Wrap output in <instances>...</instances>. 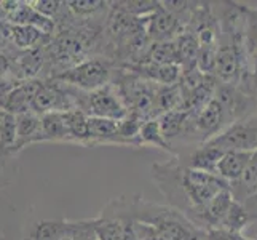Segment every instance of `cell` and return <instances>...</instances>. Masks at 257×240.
<instances>
[{"label":"cell","mask_w":257,"mask_h":240,"mask_svg":"<svg viewBox=\"0 0 257 240\" xmlns=\"http://www.w3.org/2000/svg\"><path fill=\"white\" fill-rule=\"evenodd\" d=\"M90 146H125L120 136L118 120L90 117Z\"/></svg>","instance_id":"8fae6325"},{"label":"cell","mask_w":257,"mask_h":240,"mask_svg":"<svg viewBox=\"0 0 257 240\" xmlns=\"http://www.w3.org/2000/svg\"><path fill=\"white\" fill-rule=\"evenodd\" d=\"M15 74L18 82L43 78L47 74V50L39 47L28 51L15 50Z\"/></svg>","instance_id":"52a82bcc"},{"label":"cell","mask_w":257,"mask_h":240,"mask_svg":"<svg viewBox=\"0 0 257 240\" xmlns=\"http://www.w3.org/2000/svg\"><path fill=\"white\" fill-rule=\"evenodd\" d=\"M254 114H255V117H257V108H255V112Z\"/></svg>","instance_id":"d6a6232c"},{"label":"cell","mask_w":257,"mask_h":240,"mask_svg":"<svg viewBox=\"0 0 257 240\" xmlns=\"http://www.w3.org/2000/svg\"><path fill=\"white\" fill-rule=\"evenodd\" d=\"M69 12L77 20H101L107 18L110 2L104 0H72L67 2Z\"/></svg>","instance_id":"ac0fdd59"},{"label":"cell","mask_w":257,"mask_h":240,"mask_svg":"<svg viewBox=\"0 0 257 240\" xmlns=\"http://www.w3.org/2000/svg\"><path fill=\"white\" fill-rule=\"evenodd\" d=\"M43 78L28 80V82H20L10 90L0 93V108L5 112L20 115L24 112H31V106L34 96L37 95Z\"/></svg>","instance_id":"8992f818"},{"label":"cell","mask_w":257,"mask_h":240,"mask_svg":"<svg viewBox=\"0 0 257 240\" xmlns=\"http://www.w3.org/2000/svg\"><path fill=\"white\" fill-rule=\"evenodd\" d=\"M133 229H135L138 240H166L152 224L135 221V223H133Z\"/></svg>","instance_id":"484cf974"},{"label":"cell","mask_w":257,"mask_h":240,"mask_svg":"<svg viewBox=\"0 0 257 240\" xmlns=\"http://www.w3.org/2000/svg\"><path fill=\"white\" fill-rule=\"evenodd\" d=\"M230 192L236 202L244 203L257 192V150L252 152L249 164L246 165L243 175L230 184Z\"/></svg>","instance_id":"2e32d148"},{"label":"cell","mask_w":257,"mask_h":240,"mask_svg":"<svg viewBox=\"0 0 257 240\" xmlns=\"http://www.w3.org/2000/svg\"><path fill=\"white\" fill-rule=\"evenodd\" d=\"M217 61V43L216 45H201L197 58V67L206 75H214Z\"/></svg>","instance_id":"cb8c5ba5"},{"label":"cell","mask_w":257,"mask_h":240,"mask_svg":"<svg viewBox=\"0 0 257 240\" xmlns=\"http://www.w3.org/2000/svg\"><path fill=\"white\" fill-rule=\"evenodd\" d=\"M115 70H117V64L113 61L104 56H93L74 67L56 74L50 80L69 85L85 93H91L112 84Z\"/></svg>","instance_id":"7a4b0ae2"},{"label":"cell","mask_w":257,"mask_h":240,"mask_svg":"<svg viewBox=\"0 0 257 240\" xmlns=\"http://www.w3.org/2000/svg\"><path fill=\"white\" fill-rule=\"evenodd\" d=\"M0 240H7V235H5V230L0 227Z\"/></svg>","instance_id":"1f68e13d"},{"label":"cell","mask_w":257,"mask_h":240,"mask_svg":"<svg viewBox=\"0 0 257 240\" xmlns=\"http://www.w3.org/2000/svg\"><path fill=\"white\" fill-rule=\"evenodd\" d=\"M15 74V50L0 51V93L18 85Z\"/></svg>","instance_id":"7402d4cb"},{"label":"cell","mask_w":257,"mask_h":240,"mask_svg":"<svg viewBox=\"0 0 257 240\" xmlns=\"http://www.w3.org/2000/svg\"><path fill=\"white\" fill-rule=\"evenodd\" d=\"M205 144V143H203ZM206 144L222 152L238 150V152H254L257 150V117L247 115L228 125L222 133L206 141Z\"/></svg>","instance_id":"277c9868"},{"label":"cell","mask_w":257,"mask_h":240,"mask_svg":"<svg viewBox=\"0 0 257 240\" xmlns=\"http://www.w3.org/2000/svg\"><path fill=\"white\" fill-rule=\"evenodd\" d=\"M66 120L70 143L90 146V115H86L80 109H75L66 112Z\"/></svg>","instance_id":"d6986e66"},{"label":"cell","mask_w":257,"mask_h":240,"mask_svg":"<svg viewBox=\"0 0 257 240\" xmlns=\"http://www.w3.org/2000/svg\"><path fill=\"white\" fill-rule=\"evenodd\" d=\"M70 240H99L94 230V218L93 219H82L75 223V230Z\"/></svg>","instance_id":"d4e9b609"},{"label":"cell","mask_w":257,"mask_h":240,"mask_svg":"<svg viewBox=\"0 0 257 240\" xmlns=\"http://www.w3.org/2000/svg\"><path fill=\"white\" fill-rule=\"evenodd\" d=\"M247 20H246V34H244V45L249 59L257 56V7L247 5Z\"/></svg>","instance_id":"603a6c76"},{"label":"cell","mask_w":257,"mask_h":240,"mask_svg":"<svg viewBox=\"0 0 257 240\" xmlns=\"http://www.w3.org/2000/svg\"><path fill=\"white\" fill-rule=\"evenodd\" d=\"M13 50L12 45V24L8 21H0V51Z\"/></svg>","instance_id":"83f0119b"},{"label":"cell","mask_w":257,"mask_h":240,"mask_svg":"<svg viewBox=\"0 0 257 240\" xmlns=\"http://www.w3.org/2000/svg\"><path fill=\"white\" fill-rule=\"evenodd\" d=\"M190 112L192 111H182V109H174V111H170L163 115L158 117V123H160V128H162V133L165 139L173 146L179 143L182 139L184 133H185V128H187V123H189V119H190ZM176 152V150H174Z\"/></svg>","instance_id":"7c38bea8"},{"label":"cell","mask_w":257,"mask_h":240,"mask_svg":"<svg viewBox=\"0 0 257 240\" xmlns=\"http://www.w3.org/2000/svg\"><path fill=\"white\" fill-rule=\"evenodd\" d=\"M70 143L66 112H50L42 115L40 143Z\"/></svg>","instance_id":"5bb4252c"},{"label":"cell","mask_w":257,"mask_h":240,"mask_svg":"<svg viewBox=\"0 0 257 240\" xmlns=\"http://www.w3.org/2000/svg\"><path fill=\"white\" fill-rule=\"evenodd\" d=\"M42 115L24 112L16 115V154L31 144L40 143Z\"/></svg>","instance_id":"30bf717a"},{"label":"cell","mask_w":257,"mask_h":240,"mask_svg":"<svg viewBox=\"0 0 257 240\" xmlns=\"http://www.w3.org/2000/svg\"><path fill=\"white\" fill-rule=\"evenodd\" d=\"M152 180L170 207L181 211L197 227L208 203L219 192L230 189V184L219 176L195 170L176 157H171L165 164H154Z\"/></svg>","instance_id":"6da1fadb"},{"label":"cell","mask_w":257,"mask_h":240,"mask_svg":"<svg viewBox=\"0 0 257 240\" xmlns=\"http://www.w3.org/2000/svg\"><path fill=\"white\" fill-rule=\"evenodd\" d=\"M254 221H257L255 216L246 208L244 203L233 200L232 207H230V210L227 211V215L219 229H225V230H230V232L243 234V229H246L251 223H254Z\"/></svg>","instance_id":"ffe728a7"},{"label":"cell","mask_w":257,"mask_h":240,"mask_svg":"<svg viewBox=\"0 0 257 240\" xmlns=\"http://www.w3.org/2000/svg\"><path fill=\"white\" fill-rule=\"evenodd\" d=\"M80 111L90 117L121 120L128 115V108L113 84H109L99 90L85 93L80 96Z\"/></svg>","instance_id":"3957f363"},{"label":"cell","mask_w":257,"mask_h":240,"mask_svg":"<svg viewBox=\"0 0 257 240\" xmlns=\"http://www.w3.org/2000/svg\"><path fill=\"white\" fill-rule=\"evenodd\" d=\"M12 157H8V155H4L2 152H0V176H2L4 170H5V167H7V160H10Z\"/></svg>","instance_id":"f546056e"},{"label":"cell","mask_w":257,"mask_h":240,"mask_svg":"<svg viewBox=\"0 0 257 240\" xmlns=\"http://www.w3.org/2000/svg\"><path fill=\"white\" fill-rule=\"evenodd\" d=\"M138 143H139V147H157V149L165 150V152H168L171 157H176L173 146L168 143L163 136L158 119H149L144 122V125L141 127V131L138 135Z\"/></svg>","instance_id":"e0dca14e"},{"label":"cell","mask_w":257,"mask_h":240,"mask_svg":"<svg viewBox=\"0 0 257 240\" xmlns=\"http://www.w3.org/2000/svg\"><path fill=\"white\" fill-rule=\"evenodd\" d=\"M244 205H246V208L249 210L252 215L255 216V219H257V192L252 195V197L249 199V200H246L244 202Z\"/></svg>","instance_id":"f1b7e54d"},{"label":"cell","mask_w":257,"mask_h":240,"mask_svg":"<svg viewBox=\"0 0 257 240\" xmlns=\"http://www.w3.org/2000/svg\"><path fill=\"white\" fill-rule=\"evenodd\" d=\"M5 111L2 109V108H0V130H2V123H4V119H5Z\"/></svg>","instance_id":"4dcf8cb0"},{"label":"cell","mask_w":257,"mask_h":240,"mask_svg":"<svg viewBox=\"0 0 257 240\" xmlns=\"http://www.w3.org/2000/svg\"><path fill=\"white\" fill-rule=\"evenodd\" d=\"M7 21L15 26H31V28L39 29L47 35H53L56 32V23L50 20V18L40 15L31 5L29 0H23V2L21 0H15V7L8 15Z\"/></svg>","instance_id":"ba28073f"},{"label":"cell","mask_w":257,"mask_h":240,"mask_svg":"<svg viewBox=\"0 0 257 240\" xmlns=\"http://www.w3.org/2000/svg\"><path fill=\"white\" fill-rule=\"evenodd\" d=\"M77 221L45 219L35 223L24 240H69L75 230Z\"/></svg>","instance_id":"9c48e42d"},{"label":"cell","mask_w":257,"mask_h":240,"mask_svg":"<svg viewBox=\"0 0 257 240\" xmlns=\"http://www.w3.org/2000/svg\"><path fill=\"white\" fill-rule=\"evenodd\" d=\"M251 155H252V152H238V150H228V152H224L217 164L216 175L228 184L235 183L238 178L243 175L246 165L249 164Z\"/></svg>","instance_id":"4fadbf2b"},{"label":"cell","mask_w":257,"mask_h":240,"mask_svg":"<svg viewBox=\"0 0 257 240\" xmlns=\"http://www.w3.org/2000/svg\"><path fill=\"white\" fill-rule=\"evenodd\" d=\"M51 35L31 28V26H15L12 24V45L16 51H28L39 47H47Z\"/></svg>","instance_id":"9a60e30c"},{"label":"cell","mask_w":257,"mask_h":240,"mask_svg":"<svg viewBox=\"0 0 257 240\" xmlns=\"http://www.w3.org/2000/svg\"><path fill=\"white\" fill-rule=\"evenodd\" d=\"M143 20L146 23V31L149 39L152 42L176 40L185 31V28H187L168 8H165L162 2L152 15L143 18Z\"/></svg>","instance_id":"5b68a950"},{"label":"cell","mask_w":257,"mask_h":240,"mask_svg":"<svg viewBox=\"0 0 257 240\" xmlns=\"http://www.w3.org/2000/svg\"><path fill=\"white\" fill-rule=\"evenodd\" d=\"M205 240H257V237L247 238L243 234L230 232L225 229H209L205 230Z\"/></svg>","instance_id":"4316f807"},{"label":"cell","mask_w":257,"mask_h":240,"mask_svg":"<svg viewBox=\"0 0 257 240\" xmlns=\"http://www.w3.org/2000/svg\"><path fill=\"white\" fill-rule=\"evenodd\" d=\"M174 42L177 47V55H179V63H181L182 69L197 67L200 43H198L197 37H195V34L189 28H185V31Z\"/></svg>","instance_id":"44dd1931"}]
</instances>
